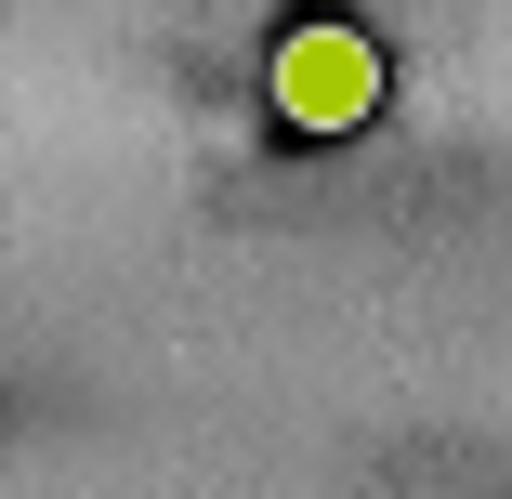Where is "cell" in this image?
<instances>
[{
  "label": "cell",
  "instance_id": "1",
  "mask_svg": "<svg viewBox=\"0 0 512 499\" xmlns=\"http://www.w3.org/2000/svg\"><path fill=\"white\" fill-rule=\"evenodd\" d=\"M381 40L368 27H342V14H302V27H276V53H263V106H276V132H302V145H342V132H368L381 119Z\"/></svg>",
  "mask_w": 512,
  "mask_h": 499
}]
</instances>
